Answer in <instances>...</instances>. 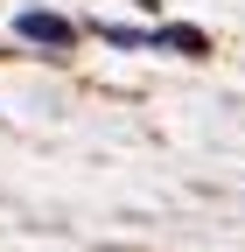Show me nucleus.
I'll list each match as a JSON object with an SVG mask.
<instances>
[{
  "label": "nucleus",
  "mask_w": 245,
  "mask_h": 252,
  "mask_svg": "<svg viewBox=\"0 0 245 252\" xmlns=\"http://www.w3.org/2000/svg\"><path fill=\"white\" fill-rule=\"evenodd\" d=\"M14 35H21V42H42V49H70V42H77V28H70L63 14L28 7V14H14Z\"/></svg>",
  "instance_id": "nucleus-1"
}]
</instances>
